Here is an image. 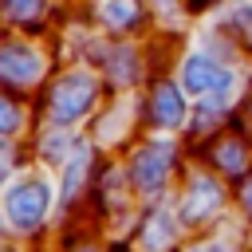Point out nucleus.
I'll use <instances>...</instances> for the list:
<instances>
[{
    "mask_svg": "<svg viewBox=\"0 0 252 252\" xmlns=\"http://www.w3.org/2000/svg\"><path fill=\"white\" fill-rule=\"evenodd\" d=\"M185 83H189V91H197V94H217V91L228 87V71L217 67L213 59H189Z\"/></svg>",
    "mask_w": 252,
    "mask_h": 252,
    "instance_id": "obj_1",
    "label": "nucleus"
},
{
    "mask_svg": "<svg viewBox=\"0 0 252 252\" xmlns=\"http://www.w3.org/2000/svg\"><path fill=\"white\" fill-rule=\"evenodd\" d=\"M165 169H169L165 150H146V154H138V185H142L146 193H154V189L161 185Z\"/></svg>",
    "mask_w": 252,
    "mask_h": 252,
    "instance_id": "obj_2",
    "label": "nucleus"
},
{
    "mask_svg": "<svg viewBox=\"0 0 252 252\" xmlns=\"http://www.w3.org/2000/svg\"><path fill=\"white\" fill-rule=\"evenodd\" d=\"M181 94L173 91V87H161L158 91V98H154V122L158 126H177L181 122Z\"/></svg>",
    "mask_w": 252,
    "mask_h": 252,
    "instance_id": "obj_3",
    "label": "nucleus"
},
{
    "mask_svg": "<svg viewBox=\"0 0 252 252\" xmlns=\"http://www.w3.org/2000/svg\"><path fill=\"white\" fill-rule=\"evenodd\" d=\"M28 189H32V193L12 197V213L20 217V224H35V220H39V213H43V201H47L43 185H28Z\"/></svg>",
    "mask_w": 252,
    "mask_h": 252,
    "instance_id": "obj_4",
    "label": "nucleus"
},
{
    "mask_svg": "<svg viewBox=\"0 0 252 252\" xmlns=\"http://www.w3.org/2000/svg\"><path fill=\"white\" fill-rule=\"evenodd\" d=\"M217 161H220V169H228V173H240L244 165H248V154H244V146L240 142H220L217 146Z\"/></svg>",
    "mask_w": 252,
    "mask_h": 252,
    "instance_id": "obj_5",
    "label": "nucleus"
},
{
    "mask_svg": "<svg viewBox=\"0 0 252 252\" xmlns=\"http://www.w3.org/2000/svg\"><path fill=\"white\" fill-rule=\"evenodd\" d=\"M201 209H217V189H213V185H197V189H193V201L185 205V217L197 220Z\"/></svg>",
    "mask_w": 252,
    "mask_h": 252,
    "instance_id": "obj_6",
    "label": "nucleus"
},
{
    "mask_svg": "<svg viewBox=\"0 0 252 252\" xmlns=\"http://www.w3.org/2000/svg\"><path fill=\"white\" fill-rule=\"evenodd\" d=\"M240 28H244V35L252 43V8H240Z\"/></svg>",
    "mask_w": 252,
    "mask_h": 252,
    "instance_id": "obj_7",
    "label": "nucleus"
},
{
    "mask_svg": "<svg viewBox=\"0 0 252 252\" xmlns=\"http://www.w3.org/2000/svg\"><path fill=\"white\" fill-rule=\"evenodd\" d=\"M244 205H248V209H252V181H248V185H244Z\"/></svg>",
    "mask_w": 252,
    "mask_h": 252,
    "instance_id": "obj_8",
    "label": "nucleus"
},
{
    "mask_svg": "<svg viewBox=\"0 0 252 252\" xmlns=\"http://www.w3.org/2000/svg\"><path fill=\"white\" fill-rule=\"evenodd\" d=\"M205 4H209V0H205Z\"/></svg>",
    "mask_w": 252,
    "mask_h": 252,
    "instance_id": "obj_9",
    "label": "nucleus"
}]
</instances>
